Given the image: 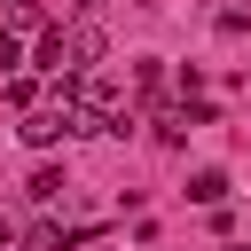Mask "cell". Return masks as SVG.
Masks as SVG:
<instances>
[{
	"label": "cell",
	"mask_w": 251,
	"mask_h": 251,
	"mask_svg": "<svg viewBox=\"0 0 251 251\" xmlns=\"http://www.w3.org/2000/svg\"><path fill=\"white\" fill-rule=\"evenodd\" d=\"M63 63H71V78H94V63H102V24H71V31H63Z\"/></svg>",
	"instance_id": "6da1fadb"
},
{
	"label": "cell",
	"mask_w": 251,
	"mask_h": 251,
	"mask_svg": "<svg viewBox=\"0 0 251 251\" xmlns=\"http://www.w3.org/2000/svg\"><path fill=\"white\" fill-rule=\"evenodd\" d=\"M24 141H31V149H55V141H71V118H63V110H31V118H24Z\"/></svg>",
	"instance_id": "7a4b0ae2"
},
{
	"label": "cell",
	"mask_w": 251,
	"mask_h": 251,
	"mask_svg": "<svg viewBox=\"0 0 251 251\" xmlns=\"http://www.w3.org/2000/svg\"><path fill=\"white\" fill-rule=\"evenodd\" d=\"M39 71H47V78H71V63H63V24L39 31Z\"/></svg>",
	"instance_id": "3957f363"
},
{
	"label": "cell",
	"mask_w": 251,
	"mask_h": 251,
	"mask_svg": "<svg viewBox=\"0 0 251 251\" xmlns=\"http://www.w3.org/2000/svg\"><path fill=\"white\" fill-rule=\"evenodd\" d=\"M188 196H196V204H212V212H220V204H227V173H212V165H204V173H196V180H188Z\"/></svg>",
	"instance_id": "277c9868"
},
{
	"label": "cell",
	"mask_w": 251,
	"mask_h": 251,
	"mask_svg": "<svg viewBox=\"0 0 251 251\" xmlns=\"http://www.w3.org/2000/svg\"><path fill=\"white\" fill-rule=\"evenodd\" d=\"M24 196H31V204H55V196H63V173H55V165H39V173H31V188H24Z\"/></svg>",
	"instance_id": "5b68a950"
},
{
	"label": "cell",
	"mask_w": 251,
	"mask_h": 251,
	"mask_svg": "<svg viewBox=\"0 0 251 251\" xmlns=\"http://www.w3.org/2000/svg\"><path fill=\"white\" fill-rule=\"evenodd\" d=\"M0 31H39V0H24V8H8V24Z\"/></svg>",
	"instance_id": "8992f818"
},
{
	"label": "cell",
	"mask_w": 251,
	"mask_h": 251,
	"mask_svg": "<svg viewBox=\"0 0 251 251\" xmlns=\"http://www.w3.org/2000/svg\"><path fill=\"white\" fill-rule=\"evenodd\" d=\"M8 243H16V227H8V220H0V251H8Z\"/></svg>",
	"instance_id": "52a82bcc"
},
{
	"label": "cell",
	"mask_w": 251,
	"mask_h": 251,
	"mask_svg": "<svg viewBox=\"0 0 251 251\" xmlns=\"http://www.w3.org/2000/svg\"><path fill=\"white\" fill-rule=\"evenodd\" d=\"M63 8H78V16H86V8H94V0H63Z\"/></svg>",
	"instance_id": "ba28073f"
},
{
	"label": "cell",
	"mask_w": 251,
	"mask_h": 251,
	"mask_svg": "<svg viewBox=\"0 0 251 251\" xmlns=\"http://www.w3.org/2000/svg\"><path fill=\"white\" fill-rule=\"evenodd\" d=\"M8 8H24V0H8Z\"/></svg>",
	"instance_id": "9c48e42d"
}]
</instances>
